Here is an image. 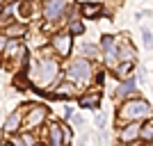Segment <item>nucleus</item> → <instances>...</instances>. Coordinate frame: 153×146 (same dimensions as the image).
<instances>
[{
	"mask_svg": "<svg viewBox=\"0 0 153 146\" xmlns=\"http://www.w3.org/2000/svg\"><path fill=\"white\" fill-rule=\"evenodd\" d=\"M128 71H130V64H121V66H119V69H117V73H119V76H126V73H128Z\"/></svg>",
	"mask_w": 153,
	"mask_h": 146,
	"instance_id": "18",
	"label": "nucleus"
},
{
	"mask_svg": "<svg viewBox=\"0 0 153 146\" xmlns=\"http://www.w3.org/2000/svg\"><path fill=\"white\" fill-rule=\"evenodd\" d=\"M53 46H55V50L59 55H69L71 50V37L69 34H57V37L53 39Z\"/></svg>",
	"mask_w": 153,
	"mask_h": 146,
	"instance_id": "5",
	"label": "nucleus"
},
{
	"mask_svg": "<svg viewBox=\"0 0 153 146\" xmlns=\"http://www.w3.org/2000/svg\"><path fill=\"white\" fill-rule=\"evenodd\" d=\"M5 146H14V144H5Z\"/></svg>",
	"mask_w": 153,
	"mask_h": 146,
	"instance_id": "24",
	"label": "nucleus"
},
{
	"mask_svg": "<svg viewBox=\"0 0 153 146\" xmlns=\"http://www.w3.org/2000/svg\"><path fill=\"white\" fill-rule=\"evenodd\" d=\"M140 133H142L140 123H137V121H133V123H130L128 128H123V133H121V139H123V142H130V139H135V137H137Z\"/></svg>",
	"mask_w": 153,
	"mask_h": 146,
	"instance_id": "8",
	"label": "nucleus"
},
{
	"mask_svg": "<svg viewBox=\"0 0 153 146\" xmlns=\"http://www.w3.org/2000/svg\"><path fill=\"white\" fill-rule=\"evenodd\" d=\"M19 126H21V112H14V114L9 116V119H7L5 130H7V133H14V130H16Z\"/></svg>",
	"mask_w": 153,
	"mask_h": 146,
	"instance_id": "10",
	"label": "nucleus"
},
{
	"mask_svg": "<svg viewBox=\"0 0 153 146\" xmlns=\"http://www.w3.org/2000/svg\"><path fill=\"white\" fill-rule=\"evenodd\" d=\"M71 91H73V87H71V84H62V87L57 89V96H69Z\"/></svg>",
	"mask_w": 153,
	"mask_h": 146,
	"instance_id": "15",
	"label": "nucleus"
},
{
	"mask_svg": "<svg viewBox=\"0 0 153 146\" xmlns=\"http://www.w3.org/2000/svg\"><path fill=\"white\" fill-rule=\"evenodd\" d=\"M23 32H25L23 25H12L9 30H7V34H9V37H19V34H23Z\"/></svg>",
	"mask_w": 153,
	"mask_h": 146,
	"instance_id": "14",
	"label": "nucleus"
},
{
	"mask_svg": "<svg viewBox=\"0 0 153 146\" xmlns=\"http://www.w3.org/2000/svg\"><path fill=\"white\" fill-rule=\"evenodd\" d=\"M62 137H64V142H69V137H71V135H69V130H66V128L62 130Z\"/></svg>",
	"mask_w": 153,
	"mask_h": 146,
	"instance_id": "21",
	"label": "nucleus"
},
{
	"mask_svg": "<svg viewBox=\"0 0 153 146\" xmlns=\"http://www.w3.org/2000/svg\"><path fill=\"white\" fill-rule=\"evenodd\" d=\"M5 46H7V37H0V50H2Z\"/></svg>",
	"mask_w": 153,
	"mask_h": 146,
	"instance_id": "22",
	"label": "nucleus"
},
{
	"mask_svg": "<svg viewBox=\"0 0 153 146\" xmlns=\"http://www.w3.org/2000/svg\"><path fill=\"white\" fill-rule=\"evenodd\" d=\"M91 76V66L87 59H76V62L71 64V69H69V78L71 80H78V82H87Z\"/></svg>",
	"mask_w": 153,
	"mask_h": 146,
	"instance_id": "3",
	"label": "nucleus"
},
{
	"mask_svg": "<svg viewBox=\"0 0 153 146\" xmlns=\"http://www.w3.org/2000/svg\"><path fill=\"white\" fill-rule=\"evenodd\" d=\"M103 48H105V59H108V62L112 64V62H114V57H117L114 39H112V37H105V39H103Z\"/></svg>",
	"mask_w": 153,
	"mask_h": 146,
	"instance_id": "7",
	"label": "nucleus"
},
{
	"mask_svg": "<svg viewBox=\"0 0 153 146\" xmlns=\"http://www.w3.org/2000/svg\"><path fill=\"white\" fill-rule=\"evenodd\" d=\"M16 48H19V46H16V41H12V44L7 46V53H16Z\"/></svg>",
	"mask_w": 153,
	"mask_h": 146,
	"instance_id": "20",
	"label": "nucleus"
},
{
	"mask_svg": "<svg viewBox=\"0 0 153 146\" xmlns=\"http://www.w3.org/2000/svg\"><path fill=\"white\" fill-rule=\"evenodd\" d=\"M101 12V5H85L82 7V14L85 16H94V14Z\"/></svg>",
	"mask_w": 153,
	"mask_h": 146,
	"instance_id": "12",
	"label": "nucleus"
},
{
	"mask_svg": "<svg viewBox=\"0 0 153 146\" xmlns=\"http://www.w3.org/2000/svg\"><path fill=\"white\" fill-rule=\"evenodd\" d=\"M133 89H135V80H128V82L117 87V96H119V98H126V96L133 94Z\"/></svg>",
	"mask_w": 153,
	"mask_h": 146,
	"instance_id": "9",
	"label": "nucleus"
},
{
	"mask_svg": "<svg viewBox=\"0 0 153 146\" xmlns=\"http://www.w3.org/2000/svg\"><path fill=\"white\" fill-rule=\"evenodd\" d=\"M82 50H85V53H96V48H94V46H85Z\"/></svg>",
	"mask_w": 153,
	"mask_h": 146,
	"instance_id": "23",
	"label": "nucleus"
},
{
	"mask_svg": "<svg viewBox=\"0 0 153 146\" xmlns=\"http://www.w3.org/2000/svg\"><path fill=\"white\" fill-rule=\"evenodd\" d=\"M44 119H46V110H44V107H34V110L30 112V116H27V128L39 126Z\"/></svg>",
	"mask_w": 153,
	"mask_h": 146,
	"instance_id": "6",
	"label": "nucleus"
},
{
	"mask_svg": "<svg viewBox=\"0 0 153 146\" xmlns=\"http://www.w3.org/2000/svg\"><path fill=\"white\" fill-rule=\"evenodd\" d=\"M121 116L123 119H133V121L146 119V116H151V107H149V103H144V101H130V103L123 105Z\"/></svg>",
	"mask_w": 153,
	"mask_h": 146,
	"instance_id": "2",
	"label": "nucleus"
},
{
	"mask_svg": "<svg viewBox=\"0 0 153 146\" xmlns=\"http://www.w3.org/2000/svg\"><path fill=\"white\" fill-rule=\"evenodd\" d=\"M98 98H101L98 94H91V96H87V98H80V105H96Z\"/></svg>",
	"mask_w": 153,
	"mask_h": 146,
	"instance_id": "13",
	"label": "nucleus"
},
{
	"mask_svg": "<svg viewBox=\"0 0 153 146\" xmlns=\"http://www.w3.org/2000/svg\"><path fill=\"white\" fill-rule=\"evenodd\" d=\"M121 59H123V62L133 59V50H130V48H123V50H121Z\"/></svg>",
	"mask_w": 153,
	"mask_h": 146,
	"instance_id": "17",
	"label": "nucleus"
},
{
	"mask_svg": "<svg viewBox=\"0 0 153 146\" xmlns=\"http://www.w3.org/2000/svg\"><path fill=\"white\" fill-rule=\"evenodd\" d=\"M71 32H82V23H73V25H71Z\"/></svg>",
	"mask_w": 153,
	"mask_h": 146,
	"instance_id": "19",
	"label": "nucleus"
},
{
	"mask_svg": "<svg viewBox=\"0 0 153 146\" xmlns=\"http://www.w3.org/2000/svg\"><path fill=\"white\" fill-rule=\"evenodd\" d=\"M64 9H66V2H46L44 14L48 21H53V19H57L59 14H64Z\"/></svg>",
	"mask_w": 153,
	"mask_h": 146,
	"instance_id": "4",
	"label": "nucleus"
},
{
	"mask_svg": "<svg viewBox=\"0 0 153 146\" xmlns=\"http://www.w3.org/2000/svg\"><path fill=\"white\" fill-rule=\"evenodd\" d=\"M55 76H57V64H55V59H41L39 64H32V69H30V80L37 84L39 89L48 87V84L55 80Z\"/></svg>",
	"mask_w": 153,
	"mask_h": 146,
	"instance_id": "1",
	"label": "nucleus"
},
{
	"mask_svg": "<svg viewBox=\"0 0 153 146\" xmlns=\"http://www.w3.org/2000/svg\"><path fill=\"white\" fill-rule=\"evenodd\" d=\"M142 137H146V139H153V126H146V128H142Z\"/></svg>",
	"mask_w": 153,
	"mask_h": 146,
	"instance_id": "16",
	"label": "nucleus"
},
{
	"mask_svg": "<svg viewBox=\"0 0 153 146\" xmlns=\"http://www.w3.org/2000/svg\"><path fill=\"white\" fill-rule=\"evenodd\" d=\"M51 139H53V146H62V128H59V126H53Z\"/></svg>",
	"mask_w": 153,
	"mask_h": 146,
	"instance_id": "11",
	"label": "nucleus"
}]
</instances>
